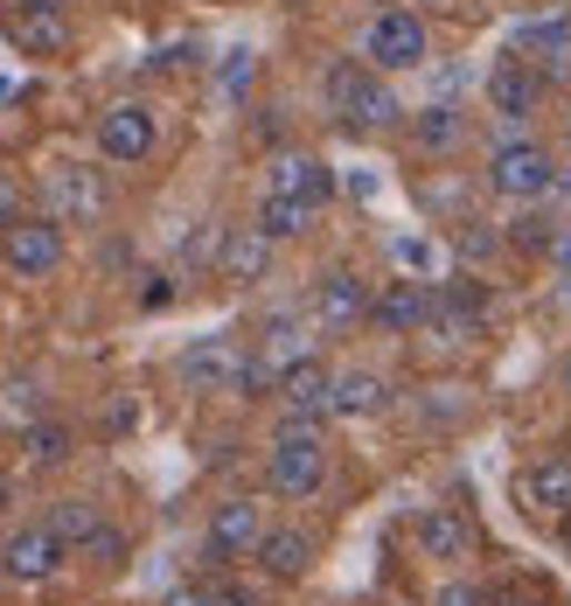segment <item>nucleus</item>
I'll return each mask as SVG.
<instances>
[{"mask_svg": "<svg viewBox=\"0 0 571 606\" xmlns=\"http://www.w3.org/2000/svg\"><path fill=\"white\" fill-rule=\"evenodd\" d=\"M481 181L495 196H509V202H543L551 189H564V168H558V153L543 140H502L495 153H488Z\"/></svg>", "mask_w": 571, "mask_h": 606, "instance_id": "nucleus-1", "label": "nucleus"}, {"mask_svg": "<svg viewBox=\"0 0 571 606\" xmlns=\"http://www.w3.org/2000/svg\"><path fill=\"white\" fill-rule=\"evenodd\" d=\"M266 481L286 495V503H307V495H321V481H328V446H321V433L279 426L272 454H266Z\"/></svg>", "mask_w": 571, "mask_h": 606, "instance_id": "nucleus-2", "label": "nucleus"}, {"mask_svg": "<svg viewBox=\"0 0 571 606\" xmlns=\"http://www.w3.org/2000/svg\"><path fill=\"white\" fill-rule=\"evenodd\" d=\"M425 57H432V29L411 8H383L362 29V63L370 70H419Z\"/></svg>", "mask_w": 571, "mask_h": 606, "instance_id": "nucleus-3", "label": "nucleus"}, {"mask_svg": "<svg viewBox=\"0 0 571 606\" xmlns=\"http://www.w3.org/2000/svg\"><path fill=\"white\" fill-rule=\"evenodd\" d=\"M153 140H161V126H153V105L119 98V105H106V112H98V153H106L112 168H140L147 153H153Z\"/></svg>", "mask_w": 571, "mask_h": 606, "instance_id": "nucleus-4", "label": "nucleus"}, {"mask_svg": "<svg viewBox=\"0 0 571 606\" xmlns=\"http://www.w3.org/2000/svg\"><path fill=\"white\" fill-rule=\"evenodd\" d=\"M481 91H488V112H495V119L523 126V119L543 112V91H551V77H543L530 57H515V49H509V57L488 70V85H481Z\"/></svg>", "mask_w": 571, "mask_h": 606, "instance_id": "nucleus-5", "label": "nucleus"}, {"mask_svg": "<svg viewBox=\"0 0 571 606\" xmlns=\"http://www.w3.org/2000/svg\"><path fill=\"white\" fill-rule=\"evenodd\" d=\"M0 258L14 279H49L63 266V223L57 217H21L14 230H0Z\"/></svg>", "mask_w": 571, "mask_h": 606, "instance_id": "nucleus-6", "label": "nucleus"}, {"mask_svg": "<svg viewBox=\"0 0 571 606\" xmlns=\"http://www.w3.org/2000/svg\"><path fill=\"white\" fill-rule=\"evenodd\" d=\"M49 217L57 223H98L106 217V181H98V168H77V161H63V168H49Z\"/></svg>", "mask_w": 571, "mask_h": 606, "instance_id": "nucleus-7", "label": "nucleus"}, {"mask_svg": "<svg viewBox=\"0 0 571 606\" xmlns=\"http://www.w3.org/2000/svg\"><path fill=\"white\" fill-rule=\"evenodd\" d=\"M258 537H266V523H258V503L230 495V503H217V516H210V544H202V565H210V572H223L230 558L258 550Z\"/></svg>", "mask_w": 571, "mask_h": 606, "instance_id": "nucleus-8", "label": "nucleus"}, {"mask_svg": "<svg viewBox=\"0 0 571 606\" xmlns=\"http://www.w3.org/2000/svg\"><path fill=\"white\" fill-rule=\"evenodd\" d=\"M515 503L530 516H571V454H537L515 474Z\"/></svg>", "mask_w": 571, "mask_h": 606, "instance_id": "nucleus-9", "label": "nucleus"}, {"mask_svg": "<svg viewBox=\"0 0 571 606\" xmlns=\"http://www.w3.org/2000/svg\"><path fill=\"white\" fill-rule=\"evenodd\" d=\"M314 307H321V328L328 335H349L355 321H370V286H362L355 272H342V266H334V272H321V286H314Z\"/></svg>", "mask_w": 571, "mask_h": 606, "instance_id": "nucleus-10", "label": "nucleus"}, {"mask_svg": "<svg viewBox=\"0 0 571 606\" xmlns=\"http://www.w3.org/2000/svg\"><path fill=\"white\" fill-rule=\"evenodd\" d=\"M266 266H272V237L258 230V223H230V230H223L217 272H223L230 286H251V279H266Z\"/></svg>", "mask_w": 571, "mask_h": 606, "instance_id": "nucleus-11", "label": "nucleus"}, {"mask_svg": "<svg viewBox=\"0 0 571 606\" xmlns=\"http://www.w3.org/2000/svg\"><path fill=\"white\" fill-rule=\"evenodd\" d=\"M238 362H244V356L230 349L223 335H202L196 349H181V362H174V370H181V384H189V390H230Z\"/></svg>", "mask_w": 571, "mask_h": 606, "instance_id": "nucleus-12", "label": "nucleus"}, {"mask_svg": "<svg viewBox=\"0 0 571 606\" xmlns=\"http://www.w3.org/2000/svg\"><path fill=\"white\" fill-rule=\"evenodd\" d=\"M411 147L425 153V161H447V153H460L467 147V112L460 105H425V112H411Z\"/></svg>", "mask_w": 571, "mask_h": 606, "instance_id": "nucleus-13", "label": "nucleus"}, {"mask_svg": "<svg viewBox=\"0 0 571 606\" xmlns=\"http://www.w3.org/2000/svg\"><path fill=\"white\" fill-rule=\"evenodd\" d=\"M57 558H63V544L49 537V523H42V530H14V537H8V550H0V572L21 578V586H42V578L57 572Z\"/></svg>", "mask_w": 571, "mask_h": 606, "instance_id": "nucleus-14", "label": "nucleus"}, {"mask_svg": "<svg viewBox=\"0 0 571 606\" xmlns=\"http://www.w3.org/2000/svg\"><path fill=\"white\" fill-rule=\"evenodd\" d=\"M474 523H467L460 509H425L419 516V550L425 558H439V565H460V558H474Z\"/></svg>", "mask_w": 571, "mask_h": 606, "instance_id": "nucleus-15", "label": "nucleus"}, {"mask_svg": "<svg viewBox=\"0 0 571 606\" xmlns=\"http://www.w3.org/2000/svg\"><path fill=\"white\" fill-rule=\"evenodd\" d=\"M432 307H439V294H425V279H398L370 314H377L383 335H419V328L432 321Z\"/></svg>", "mask_w": 571, "mask_h": 606, "instance_id": "nucleus-16", "label": "nucleus"}, {"mask_svg": "<svg viewBox=\"0 0 571 606\" xmlns=\"http://www.w3.org/2000/svg\"><path fill=\"white\" fill-rule=\"evenodd\" d=\"M272 189L321 209V202L334 196V168L321 161V153H279V161H272Z\"/></svg>", "mask_w": 571, "mask_h": 606, "instance_id": "nucleus-17", "label": "nucleus"}, {"mask_svg": "<svg viewBox=\"0 0 571 606\" xmlns=\"http://www.w3.org/2000/svg\"><path fill=\"white\" fill-rule=\"evenodd\" d=\"M251 558L266 565L272 578H307V572H314V537H307L300 523H286V530H266V537H258Z\"/></svg>", "mask_w": 571, "mask_h": 606, "instance_id": "nucleus-18", "label": "nucleus"}, {"mask_svg": "<svg viewBox=\"0 0 571 606\" xmlns=\"http://www.w3.org/2000/svg\"><path fill=\"white\" fill-rule=\"evenodd\" d=\"M8 42L21 49V57H63V49H70V21H63V14L8 8Z\"/></svg>", "mask_w": 571, "mask_h": 606, "instance_id": "nucleus-19", "label": "nucleus"}, {"mask_svg": "<svg viewBox=\"0 0 571 606\" xmlns=\"http://www.w3.org/2000/svg\"><path fill=\"white\" fill-rule=\"evenodd\" d=\"M328 390H334V377L321 370V362H293V370L279 377L286 411H293V418H314V426H321V411H328Z\"/></svg>", "mask_w": 571, "mask_h": 606, "instance_id": "nucleus-20", "label": "nucleus"}, {"mask_svg": "<svg viewBox=\"0 0 571 606\" xmlns=\"http://www.w3.org/2000/svg\"><path fill=\"white\" fill-rule=\"evenodd\" d=\"M398 119H404L398 91H391V85H383V77L370 70V85L355 91V105H349V119H342V126H349V133H383V126H398Z\"/></svg>", "mask_w": 571, "mask_h": 606, "instance_id": "nucleus-21", "label": "nucleus"}, {"mask_svg": "<svg viewBox=\"0 0 571 606\" xmlns=\"http://www.w3.org/2000/svg\"><path fill=\"white\" fill-rule=\"evenodd\" d=\"M314 217H321L314 202H300V196H279V189H272L266 202H258V217H251V223L266 230L272 245H286V237H307V230H314Z\"/></svg>", "mask_w": 571, "mask_h": 606, "instance_id": "nucleus-22", "label": "nucleus"}, {"mask_svg": "<svg viewBox=\"0 0 571 606\" xmlns=\"http://www.w3.org/2000/svg\"><path fill=\"white\" fill-rule=\"evenodd\" d=\"M328 411L334 418H370V411H383V377L377 370H342V377H334V390H328Z\"/></svg>", "mask_w": 571, "mask_h": 606, "instance_id": "nucleus-23", "label": "nucleus"}, {"mask_svg": "<svg viewBox=\"0 0 571 606\" xmlns=\"http://www.w3.org/2000/svg\"><path fill=\"white\" fill-rule=\"evenodd\" d=\"M98 523H106V516H98V503H84V495H63V503L49 509V537H57L63 550H84V544L98 537Z\"/></svg>", "mask_w": 571, "mask_h": 606, "instance_id": "nucleus-24", "label": "nucleus"}, {"mask_svg": "<svg viewBox=\"0 0 571 606\" xmlns=\"http://www.w3.org/2000/svg\"><path fill=\"white\" fill-rule=\"evenodd\" d=\"M21 454H29V467H63L77 454V439H70L63 418H36V426L21 433Z\"/></svg>", "mask_w": 571, "mask_h": 606, "instance_id": "nucleus-25", "label": "nucleus"}, {"mask_svg": "<svg viewBox=\"0 0 571 606\" xmlns=\"http://www.w3.org/2000/svg\"><path fill=\"white\" fill-rule=\"evenodd\" d=\"M502 245H509V251H523V258H543V251L558 245V217H551L543 202H530L523 217L509 223V237H502Z\"/></svg>", "mask_w": 571, "mask_h": 606, "instance_id": "nucleus-26", "label": "nucleus"}, {"mask_svg": "<svg viewBox=\"0 0 571 606\" xmlns=\"http://www.w3.org/2000/svg\"><path fill=\"white\" fill-rule=\"evenodd\" d=\"M370 85V63L362 57H334L328 63V77H321V91H328V112L334 119H349V105H355V91Z\"/></svg>", "mask_w": 571, "mask_h": 606, "instance_id": "nucleus-27", "label": "nucleus"}, {"mask_svg": "<svg viewBox=\"0 0 571 606\" xmlns=\"http://www.w3.org/2000/svg\"><path fill=\"white\" fill-rule=\"evenodd\" d=\"M223 230H230V223H202V230L189 237V245H181V266H189V272L217 266V258H223Z\"/></svg>", "mask_w": 571, "mask_h": 606, "instance_id": "nucleus-28", "label": "nucleus"}, {"mask_svg": "<svg viewBox=\"0 0 571 606\" xmlns=\"http://www.w3.org/2000/svg\"><path fill=\"white\" fill-rule=\"evenodd\" d=\"M488 606H558V599L537 578H502V586H488Z\"/></svg>", "mask_w": 571, "mask_h": 606, "instance_id": "nucleus-29", "label": "nucleus"}, {"mask_svg": "<svg viewBox=\"0 0 571 606\" xmlns=\"http://www.w3.org/2000/svg\"><path fill=\"white\" fill-rule=\"evenodd\" d=\"M251 77H258V57H251V49H230V57H223V91H230V98H244V91H251Z\"/></svg>", "mask_w": 571, "mask_h": 606, "instance_id": "nucleus-30", "label": "nucleus"}, {"mask_svg": "<svg viewBox=\"0 0 571 606\" xmlns=\"http://www.w3.org/2000/svg\"><path fill=\"white\" fill-rule=\"evenodd\" d=\"M391 258H398L404 272H432V245H425V237H398Z\"/></svg>", "mask_w": 571, "mask_h": 606, "instance_id": "nucleus-31", "label": "nucleus"}, {"mask_svg": "<svg viewBox=\"0 0 571 606\" xmlns=\"http://www.w3.org/2000/svg\"><path fill=\"white\" fill-rule=\"evenodd\" d=\"M84 558H98V565H119V558H126V537L112 530V523H98V537L84 544Z\"/></svg>", "mask_w": 571, "mask_h": 606, "instance_id": "nucleus-32", "label": "nucleus"}, {"mask_svg": "<svg viewBox=\"0 0 571 606\" xmlns=\"http://www.w3.org/2000/svg\"><path fill=\"white\" fill-rule=\"evenodd\" d=\"M133 426H140V405H133V398H126V390H119V398L106 405V433H112V439H126Z\"/></svg>", "mask_w": 571, "mask_h": 606, "instance_id": "nucleus-33", "label": "nucleus"}, {"mask_svg": "<svg viewBox=\"0 0 571 606\" xmlns=\"http://www.w3.org/2000/svg\"><path fill=\"white\" fill-rule=\"evenodd\" d=\"M168 300H174V286H168V272H140V307H147V314H161Z\"/></svg>", "mask_w": 571, "mask_h": 606, "instance_id": "nucleus-34", "label": "nucleus"}, {"mask_svg": "<svg viewBox=\"0 0 571 606\" xmlns=\"http://www.w3.org/2000/svg\"><path fill=\"white\" fill-rule=\"evenodd\" d=\"M432 606H488V586H467V578H453V586H439Z\"/></svg>", "mask_w": 571, "mask_h": 606, "instance_id": "nucleus-35", "label": "nucleus"}, {"mask_svg": "<svg viewBox=\"0 0 571 606\" xmlns=\"http://www.w3.org/2000/svg\"><path fill=\"white\" fill-rule=\"evenodd\" d=\"M14 223H21V189L0 175V230H14Z\"/></svg>", "mask_w": 571, "mask_h": 606, "instance_id": "nucleus-36", "label": "nucleus"}, {"mask_svg": "<svg viewBox=\"0 0 571 606\" xmlns=\"http://www.w3.org/2000/svg\"><path fill=\"white\" fill-rule=\"evenodd\" d=\"M210 599H217V606H258V593H251V586H238V578H223V586H210Z\"/></svg>", "mask_w": 571, "mask_h": 606, "instance_id": "nucleus-37", "label": "nucleus"}, {"mask_svg": "<svg viewBox=\"0 0 571 606\" xmlns=\"http://www.w3.org/2000/svg\"><path fill=\"white\" fill-rule=\"evenodd\" d=\"M419 411H432V418H460V411H467V398H447V384H439V398H425Z\"/></svg>", "mask_w": 571, "mask_h": 606, "instance_id": "nucleus-38", "label": "nucleus"}, {"mask_svg": "<svg viewBox=\"0 0 571 606\" xmlns=\"http://www.w3.org/2000/svg\"><path fill=\"white\" fill-rule=\"evenodd\" d=\"M161 606H217V599H210V586H174Z\"/></svg>", "mask_w": 571, "mask_h": 606, "instance_id": "nucleus-39", "label": "nucleus"}, {"mask_svg": "<svg viewBox=\"0 0 571 606\" xmlns=\"http://www.w3.org/2000/svg\"><path fill=\"white\" fill-rule=\"evenodd\" d=\"M488 251H495V237H488V230H460V258H488Z\"/></svg>", "mask_w": 571, "mask_h": 606, "instance_id": "nucleus-40", "label": "nucleus"}, {"mask_svg": "<svg viewBox=\"0 0 571 606\" xmlns=\"http://www.w3.org/2000/svg\"><path fill=\"white\" fill-rule=\"evenodd\" d=\"M551 258H558V272H564V279H571V223H564V230H558V245H551Z\"/></svg>", "mask_w": 571, "mask_h": 606, "instance_id": "nucleus-41", "label": "nucleus"}, {"mask_svg": "<svg viewBox=\"0 0 571 606\" xmlns=\"http://www.w3.org/2000/svg\"><path fill=\"white\" fill-rule=\"evenodd\" d=\"M342 189H349L355 202H370V196H377V175H349V181H342Z\"/></svg>", "mask_w": 571, "mask_h": 606, "instance_id": "nucleus-42", "label": "nucleus"}, {"mask_svg": "<svg viewBox=\"0 0 571 606\" xmlns=\"http://www.w3.org/2000/svg\"><path fill=\"white\" fill-rule=\"evenodd\" d=\"M14 8H29V14H63L70 0H14Z\"/></svg>", "mask_w": 571, "mask_h": 606, "instance_id": "nucleus-43", "label": "nucleus"}, {"mask_svg": "<svg viewBox=\"0 0 571 606\" xmlns=\"http://www.w3.org/2000/svg\"><path fill=\"white\" fill-rule=\"evenodd\" d=\"M419 8H432V14H453V8H460V0H419Z\"/></svg>", "mask_w": 571, "mask_h": 606, "instance_id": "nucleus-44", "label": "nucleus"}, {"mask_svg": "<svg viewBox=\"0 0 571 606\" xmlns=\"http://www.w3.org/2000/svg\"><path fill=\"white\" fill-rule=\"evenodd\" d=\"M558 384H564V398H571V356H564V370H558Z\"/></svg>", "mask_w": 571, "mask_h": 606, "instance_id": "nucleus-45", "label": "nucleus"}, {"mask_svg": "<svg viewBox=\"0 0 571 606\" xmlns=\"http://www.w3.org/2000/svg\"><path fill=\"white\" fill-rule=\"evenodd\" d=\"M0 509H8V474H0Z\"/></svg>", "mask_w": 571, "mask_h": 606, "instance_id": "nucleus-46", "label": "nucleus"}, {"mask_svg": "<svg viewBox=\"0 0 571 606\" xmlns=\"http://www.w3.org/2000/svg\"><path fill=\"white\" fill-rule=\"evenodd\" d=\"M558 523H564V544H571V516H558Z\"/></svg>", "mask_w": 571, "mask_h": 606, "instance_id": "nucleus-47", "label": "nucleus"}]
</instances>
